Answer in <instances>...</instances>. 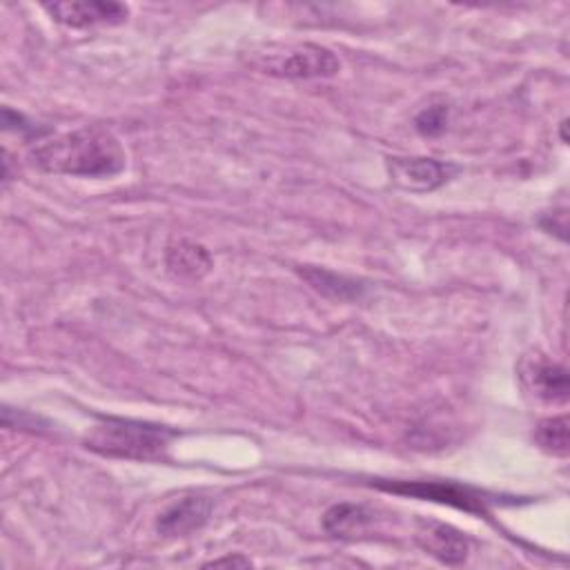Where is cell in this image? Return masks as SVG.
I'll list each match as a JSON object with an SVG mask.
<instances>
[{
  "mask_svg": "<svg viewBox=\"0 0 570 570\" xmlns=\"http://www.w3.org/2000/svg\"><path fill=\"white\" fill-rule=\"evenodd\" d=\"M31 160L45 171L107 178L125 169V151L118 138L102 127H82L49 140H38Z\"/></svg>",
  "mask_w": 570,
  "mask_h": 570,
  "instance_id": "cell-1",
  "label": "cell"
},
{
  "mask_svg": "<svg viewBox=\"0 0 570 570\" xmlns=\"http://www.w3.org/2000/svg\"><path fill=\"white\" fill-rule=\"evenodd\" d=\"M176 432L167 425L100 416L82 436V445L100 456L127 461H165Z\"/></svg>",
  "mask_w": 570,
  "mask_h": 570,
  "instance_id": "cell-2",
  "label": "cell"
},
{
  "mask_svg": "<svg viewBox=\"0 0 570 570\" xmlns=\"http://www.w3.org/2000/svg\"><path fill=\"white\" fill-rule=\"evenodd\" d=\"M269 76L278 78H327L341 69L334 51L321 45L303 42V45H285V47H267L254 60Z\"/></svg>",
  "mask_w": 570,
  "mask_h": 570,
  "instance_id": "cell-3",
  "label": "cell"
},
{
  "mask_svg": "<svg viewBox=\"0 0 570 570\" xmlns=\"http://www.w3.org/2000/svg\"><path fill=\"white\" fill-rule=\"evenodd\" d=\"M374 488L392 494H403L412 499L434 501L441 505H452L474 517H490V503L494 499L481 490L470 485H461L454 481H390V479H374Z\"/></svg>",
  "mask_w": 570,
  "mask_h": 570,
  "instance_id": "cell-4",
  "label": "cell"
},
{
  "mask_svg": "<svg viewBox=\"0 0 570 570\" xmlns=\"http://www.w3.org/2000/svg\"><path fill=\"white\" fill-rule=\"evenodd\" d=\"M45 11L60 24L69 29L89 27H111L120 24L129 16V7L114 0H71V2H49Z\"/></svg>",
  "mask_w": 570,
  "mask_h": 570,
  "instance_id": "cell-5",
  "label": "cell"
},
{
  "mask_svg": "<svg viewBox=\"0 0 570 570\" xmlns=\"http://www.w3.org/2000/svg\"><path fill=\"white\" fill-rule=\"evenodd\" d=\"M392 180L407 191H432L459 174V167L436 158H390Z\"/></svg>",
  "mask_w": 570,
  "mask_h": 570,
  "instance_id": "cell-6",
  "label": "cell"
},
{
  "mask_svg": "<svg viewBox=\"0 0 570 570\" xmlns=\"http://www.w3.org/2000/svg\"><path fill=\"white\" fill-rule=\"evenodd\" d=\"M212 514V501L205 497H185L169 505L156 521V530L163 537H185L207 523Z\"/></svg>",
  "mask_w": 570,
  "mask_h": 570,
  "instance_id": "cell-7",
  "label": "cell"
},
{
  "mask_svg": "<svg viewBox=\"0 0 570 570\" xmlns=\"http://www.w3.org/2000/svg\"><path fill=\"white\" fill-rule=\"evenodd\" d=\"M416 537H419V543L432 557H436L439 561H443L448 566L463 563L468 552H470L468 537L461 530H456V528H452L448 523H432V521H428V523H423L419 528Z\"/></svg>",
  "mask_w": 570,
  "mask_h": 570,
  "instance_id": "cell-8",
  "label": "cell"
},
{
  "mask_svg": "<svg viewBox=\"0 0 570 570\" xmlns=\"http://www.w3.org/2000/svg\"><path fill=\"white\" fill-rule=\"evenodd\" d=\"M298 274L312 289L332 301H358L365 296V285L361 281L343 276L338 272L303 265L298 267Z\"/></svg>",
  "mask_w": 570,
  "mask_h": 570,
  "instance_id": "cell-9",
  "label": "cell"
},
{
  "mask_svg": "<svg viewBox=\"0 0 570 570\" xmlns=\"http://www.w3.org/2000/svg\"><path fill=\"white\" fill-rule=\"evenodd\" d=\"M165 263L180 278H200L212 269L209 252L194 240H174L165 252Z\"/></svg>",
  "mask_w": 570,
  "mask_h": 570,
  "instance_id": "cell-10",
  "label": "cell"
},
{
  "mask_svg": "<svg viewBox=\"0 0 570 570\" xmlns=\"http://www.w3.org/2000/svg\"><path fill=\"white\" fill-rule=\"evenodd\" d=\"M372 521H374V514L365 505H356V503H336L323 514L325 532L338 539L361 537Z\"/></svg>",
  "mask_w": 570,
  "mask_h": 570,
  "instance_id": "cell-11",
  "label": "cell"
},
{
  "mask_svg": "<svg viewBox=\"0 0 570 570\" xmlns=\"http://www.w3.org/2000/svg\"><path fill=\"white\" fill-rule=\"evenodd\" d=\"M530 390L550 403H563L568 399V374L561 365L539 361L525 374Z\"/></svg>",
  "mask_w": 570,
  "mask_h": 570,
  "instance_id": "cell-12",
  "label": "cell"
},
{
  "mask_svg": "<svg viewBox=\"0 0 570 570\" xmlns=\"http://www.w3.org/2000/svg\"><path fill=\"white\" fill-rule=\"evenodd\" d=\"M534 439L537 443L557 456H566L568 454V419L566 416H552V419H543L537 423L534 428Z\"/></svg>",
  "mask_w": 570,
  "mask_h": 570,
  "instance_id": "cell-13",
  "label": "cell"
},
{
  "mask_svg": "<svg viewBox=\"0 0 570 570\" xmlns=\"http://www.w3.org/2000/svg\"><path fill=\"white\" fill-rule=\"evenodd\" d=\"M445 122H448L445 105H432L414 118V125H416L419 134H423V136H439L445 129Z\"/></svg>",
  "mask_w": 570,
  "mask_h": 570,
  "instance_id": "cell-14",
  "label": "cell"
},
{
  "mask_svg": "<svg viewBox=\"0 0 570 570\" xmlns=\"http://www.w3.org/2000/svg\"><path fill=\"white\" fill-rule=\"evenodd\" d=\"M2 125H4V129H13V131H20V134H31V136H36V140H40V136L47 134V129H38L33 122H27L22 114L11 111L9 107L2 109Z\"/></svg>",
  "mask_w": 570,
  "mask_h": 570,
  "instance_id": "cell-15",
  "label": "cell"
},
{
  "mask_svg": "<svg viewBox=\"0 0 570 570\" xmlns=\"http://www.w3.org/2000/svg\"><path fill=\"white\" fill-rule=\"evenodd\" d=\"M207 566H214V568H218V566H252V561L245 557H225V559H214Z\"/></svg>",
  "mask_w": 570,
  "mask_h": 570,
  "instance_id": "cell-16",
  "label": "cell"
}]
</instances>
